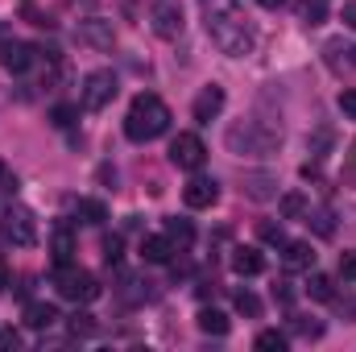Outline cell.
Segmentation results:
<instances>
[{"label": "cell", "mask_w": 356, "mask_h": 352, "mask_svg": "<svg viewBox=\"0 0 356 352\" xmlns=\"http://www.w3.org/2000/svg\"><path fill=\"white\" fill-rule=\"evenodd\" d=\"M307 294H311L315 303H332V298H336V282H332L327 273H311V282H307Z\"/></svg>", "instance_id": "obj_20"}, {"label": "cell", "mask_w": 356, "mask_h": 352, "mask_svg": "<svg viewBox=\"0 0 356 352\" xmlns=\"http://www.w3.org/2000/svg\"><path fill=\"white\" fill-rule=\"evenodd\" d=\"M273 298L277 303H294V286L290 282H273Z\"/></svg>", "instance_id": "obj_36"}, {"label": "cell", "mask_w": 356, "mask_h": 352, "mask_svg": "<svg viewBox=\"0 0 356 352\" xmlns=\"http://www.w3.org/2000/svg\"><path fill=\"white\" fill-rule=\"evenodd\" d=\"M282 216H286V220H298V216H307V199H302L298 191L282 195Z\"/></svg>", "instance_id": "obj_25"}, {"label": "cell", "mask_w": 356, "mask_h": 352, "mask_svg": "<svg viewBox=\"0 0 356 352\" xmlns=\"http://www.w3.org/2000/svg\"><path fill=\"white\" fill-rule=\"evenodd\" d=\"M224 141H228V150L236 158H269V154H277L282 133L273 125H266V120H236L224 133Z\"/></svg>", "instance_id": "obj_3"}, {"label": "cell", "mask_w": 356, "mask_h": 352, "mask_svg": "<svg viewBox=\"0 0 356 352\" xmlns=\"http://www.w3.org/2000/svg\"><path fill=\"white\" fill-rule=\"evenodd\" d=\"M257 4H261V8H282L286 0H257Z\"/></svg>", "instance_id": "obj_40"}, {"label": "cell", "mask_w": 356, "mask_h": 352, "mask_svg": "<svg viewBox=\"0 0 356 352\" xmlns=\"http://www.w3.org/2000/svg\"><path fill=\"white\" fill-rule=\"evenodd\" d=\"M307 224H311L319 237H332V232H336V224H332V211H311V207H307Z\"/></svg>", "instance_id": "obj_27"}, {"label": "cell", "mask_w": 356, "mask_h": 352, "mask_svg": "<svg viewBox=\"0 0 356 352\" xmlns=\"http://www.w3.org/2000/svg\"><path fill=\"white\" fill-rule=\"evenodd\" d=\"M120 249H124V245H120V237H108V241H104V262H108V265H116L120 257H124Z\"/></svg>", "instance_id": "obj_32"}, {"label": "cell", "mask_w": 356, "mask_h": 352, "mask_svg": "<svg viewBox=\"0 0 356 352\" xmlns=\"http://www.w3.org/2000/svg\"><path fill=\"white\" fill-rule=\"evenodd\" d=\"M286 344H290V336H286V332H277V328H269V332L257 336V349H261V352H286Z\"/></svg>", "instance_id": "obj_24"}, {"label": "cell", "mask_w": 356, "mask_h": 352, "mask_svg": "<svg viewBox=\"0 0 356 352\" xmlns=\"http://www.w3.org/2000/svg\"><path fill=\"white\" fill-rule=\"evenodd\" d=\"M170 162H175L178 170H199L207 162V150H203V141L195 133H178L175 141H170Z\"/></svg>", "instance_id": "obj_7"}, {"label": "cell", "mask_w": 356, "mask_h": 352, "mask_svg": "<svg viewBox=\"0 0 356 352\" xmlns=\"http://www.w3.org/2000/svg\"><path fill=\"white\" fill-rule=\"evenodd\" d=\"M75 216H79L83 224H104V220H108V207H104L99 199H79V203H75Z\"/></svg>", "instance_id": "obj_22"}, {"label": "cell", "mask_w": 356, "mask_h": 352, "mask_svg": "<svg viewBox=\"0 0 356 352\" xmlns=\"http://www.w3.org/2000/svg\"><path fill=\"white\" fill-rule=\"evenodd\" d=\"M50 120H54L58 129H71V125H75V108H71V104H58V108L50 112Z\"/></svg>", "instance_id": "obj_31"}, {"label": "cell", "mask_w": 356, "mask_h": 352, "mask_svg": "<svg viewBox=\"0 0 356 352\" xmlns=\"http://www.w3.org/2000/svg\"><path fill=\"white\" fill-rule=\"evenodd\" d=\"M63 315H58V307L54 303H29L25 307V328H33V332H46V328H54Z\"/></svg>", "instance_id": "obj_15"}, {"label": "cell", "mask_w": 356, "mask_h": 352, "mask_svg": "<svg viewBox=\"0 0 356 352\" xmlns=\"http://www.w3.org/2000/svg\"><path fill=\"white\" fill-rule=\"evenodd\" d=\"M344 25H348V29H356V0H348V4H344Z\"/></svg>", "instance_id": "obj_38"}, {"label": "cell", "mask_w": 356, "mask_h": 352, "mask_svg": "<svg viewBox=\"0 0 356 352\" xmlns=\"http://www.w3.org/2000/svg\"><path fill=\"white\" fill-rule=\"evenodd\" d=\"M282 265L290 273H302V269H315V249L307 241H286L282 245Z\"/></svg>", "instance_id": "obj_13"}, {"label": "cell", "mask_w": 356, "mask_h": 352, "mask_svg": "<svg viewBox=\"0 0 356 352\" xmlns=\"http://www.w3.org/2000/svg\"><path fill=\"white\" fill-rule=\"evenodd\" d=\"M79 42H88V46H95V50H112V21H99V17H88V21H79Z\"/></svg>", "instance_id": "obj_12"}, {"label": "cell", "mask_w": 356, "mask_h": 352, "mask_svg": "<svg viewBox=\"0 0 356 352\" xmlns=\"http://www.w3.org/2000/svg\"><path fill=\"white\" fill-rule=\"evenodd\" d=\"M340 50H344V54H348V58H344V63H348V67H356V46H344V42H340Z\"/></svg>", "instance_id": "obj_39"}, {"label": "cell", "mask_w": 356, "mask_h": 352, "mask_svg": "<svg viewBox=\"0 0 356 352\" xmlns=\"http://www.w3.org/2000/svg\"><path fill=\"white\" fill-rule=\"evenodd\" d=\"M116 99V75L112 71H91L83 79V108L88 112H99Z\"/></svg>", "instance_id": "obj_5"}, {"label": "cell", "mask_w": 356, "mask_h": 352, "mask_svg": "<svg viewBox=\"0 0 356 352\" xmlns=\"http://www.w3.org/2000/svg\"><path fill=\"white\" fill-rule=\"evenodd\" d=\"M166 129H170V108H166L154 91H141V95L129 104L124 137H129V141H158Z\"/></svg>", "instance_id": "obj_2"}, {"label": "cell", "mask_w": 356, "mask_h": 352, "mask_svg": "<svg viewBox=\"0 0 356 352\" xmlns=\"http://www.w3.org/2000/svg\"><path fill=\"white\" fill-rule=\"evenodd\" d=\"M340 112L348 120H356V91H340Z\"/></svg>", "instance_id": "obj_35"}, {"label": "cell", "mask_w": 356, "mask_h": 352, "mask_svg": "<svg viewBox=\"0 0 356 352\" xmlns=\"http://www.w3.org/2000/svg\"><path fill=\"white\" fill-rule=\"evenodd\" d=\"M277 178H269V175H249L245 178V191H249V199H273L277 191Z\"/></svg>", "instance_id": "obj_21"}, {"label": "cell", "mask_w": 356, "mask_h": 352, "mask_svg": "<svg viewBox=\"0 0 356 352\" xmlns=\"http://www.w3.org/2000/svg\"><path fill=\"white\" fill-rule=\"evenodd\" d=\"M232 269H236L241 278H253V273H261V269H266V257H261L257 249L241 245V249H232Z\"/></svg>", "instance_id": "obj_16"}, {"label": "cell", "mask_w": 356, "mask_h": 352, "mask_svg": "<svg viewBox=\"0 0 356 352\" xmlns=\"http://www.w3.org/2000/svg\"><path fill=\"white\" fill-rule=\"evenodd\" d=\"M95 328H99V323H95V315H88V311H79V315L71 319V332H75V336H91Z\"/></svg>", "instance_id": "obj_30"}, {"label": "cell", "mask_w": 356, "mask_h": 352, "mask_svg": "<svg viewBox=\"0 0 356 352\" xmlns=\"http://www.w3.org/2000/svg\"><path fill=\"white\" fill-rule=\"evenodd\" d=\"M195 323H199V332H207V336H228V328H232V323H228V315H224V311H216V307H203Z\"/></svg>", "instance_id": "obj_18"}, {"label": "cell", "mask_w": 356, "mask_h": 352, "mask_svg": "<svg viewBox=\"0 0 356 352\" xmlns=\"http://www.w3.org/2000/svg\"><path fill=\"white\" fill-rule=\"evenodd\" d=\"M216 199H220V182H216V178L195 175L186 186H182V203H186V207H195V211H199V207H211Z\"/></svg>", "instance_id": "obj_10"}, {"label": "cell", "mask_w": 356, "mask_h": 352, "mask_svg": "<svg viewBox=\"0 0 356 352\" xmlns=\"http://www.w3.org/2000/svg\"><path fill=\"white\" fill-rule=\"evenodd\" d=\"M257 237H261L266 245H286V232H282V224H273V220H261V224H257Z\"/></svg>", "instance_id": "obj_29"}, {"label": "cell", "mask_w": 356, "mask_h": 352, "mask_svg": "<svg viewBox=\"0 0 356 352\" xmlns=\"http://www.w3.org/2000/svg\"><path fill=\"white\" fill-rule=\"evenodd\" d=\"M340 278H344V282H353V278H356V253H353V249H348V253H340Z\"/></svg>", "instance_id": "obj_33"}, {"label": "cell", "mask_w": 356, "mask_h": 352, "mask_svg": "<svg viewBox=\"0 0 356 352\" xmlns=\"http://www.w3.org/2000/svg\"><path fill=\"white\" fill-rule=\"evenodd\" d=\"M199 8H203V25H207L211 42H216L228 58L253 54L257 29H253V21H249V13H245L241 0H199Z\"/></svg>", "instance_id": "obj_1"}, {"label": "cell", "mask_w": 356, "mask_h": 352, "mask_svg": "<svg viewBox=\"0 0 356 352\" xmlns=\"http://www.w3.org/2000/svg\"><path fill=\"white\" fill-rule=\"evenodd\" d=\"M290 332L302 336V340H319V336H323V323H319V319H307V315H294V319H290Z\"/></svg>", "instance_id": "obj_23"}, {"label": "cell", "mask_w": 356, "mask_h": 352, "mask_svg": "<svg viewBox=\"0 0 356 352\" xmlns=\"http://www.w3.org/2000/svg\"><path fill=\"white\" fill-rule=\"evenodd\" d=\"M4 237L21 249H29L38 241V224H33V211L29 207H8L4 211Z\"/></svg>", "instance_id": "obj_6"}, {"label": "cell", "mask_w": 356, "mask_h": 352, "mask_svg": "<svg viewBox=\"0 0 356 352\" xmlns=\"http://www.w3.org/2000/svg\"><path fill=\"white\" fill-rule=\"evenodd\" d=\"M166 237L175 241V249H186V245L195 241V224L182 220V216H170V220H166Z\"/></svg>", "instance_id": "obj_19"}, {"label": "cell", "mask_w": 356, "mask_h": 352, "mask_svg": "<svg viewBox=\"0 0 356 352\" xmlns=\"http://www.w3.org/2000/svg\"><path fill=\"white\" fill-rule=\"evenodd\" d=\"M149 17H154V33L158 38H166V42L182 38V8H178L175 0H158Z\"/></svg>", "instance_id": "obj_9"}, {"label": "cell", "mask_w": 356, "mask_h": 352, "mask_svg": "<svg viewBox=\"0 0 356 352\" xmlns=\"http://www.w3.org/2000/svg\"><path fill=\"white\" fill-rule=\"evenodd\" d=\"M17 344H21V336H17L13 328H8V332H0V349H17Z\"/></svg>", "instance_id": "obj_37"}, {"label": "cell", "mask_w": 356, "mask_h": 352, "mask_svg": "<svg viewBox=\"0 0 356 352\" xmlns=\"http://www.w3.org/2000/svg\"><path fill=\"white\" fill-rule=\"evenodd\" d=\"M13 191H17V175L0 162V195H13Z\"/></svg>", "instance_id": "obj_34"}, {"label": "cell", "mask_w": 356, "mask_h": 352, "mask_svg": "<svg viewBox=\"0 0 356 352\" xmlns=\"http://www.w3.org/2000/svg\"><path fill=\"white\" fill-rule=\"evenodd\" d=\"M236 311L249 315V319H257V315H261V298H257L253 290H236Z\"/></svg>", "instance_id": "obj_26"}, {"label": "cell", "mask_w": 356, "mask_h": 352, "mask_svg": "<svg viewBox=\"0 0 356 352\" xmlns=\"http://www.w3.org/2000/svg\"><path fill=\"white\" fill-rule=\"evenodd\" d=\"M33 58H38V50L29 46V42H0V67L8 71V75H25L29 67H33Z\"/></svg>", "instance_id": "obj_8"}, {"label": "cell", "mask_w": 356, "mask_h": 352, "mask_svg": "<svg viewBox=\"0 0 356 352\" xmlns=\"http://www.w3.org/2000/svg\"><path fill=\"white\" fill-rule=\"evenodd\" d=\"M302 21L307 25H323L327 21V4L323 0H302Z\"/></svg>", "instance_id": "obj_28"}, {"label": "cell", "mask_w": 356, "mask_h": 352, "mask_svg": "<svg viewBox=\"0 0 356 352\" xmlns=\"http://www.w3.org/2000/svg\"><path fill=\"white\" fill-rule=\"evenodd\" d=\"M50 253H54V265H71V257H75V241H71V228H67V224L54 228V237H50Z\"/></svg>", "instance_id": "obj_17"}, {"label": "cell", "mask_w": 356, "mask_h": 352, "mask_svg": "<svg viewBox=\"0 0 356 352\" xmlns=\"http://www.w3.org/2000/svg\"><path fill=\"white\" fill-rule=\"evenodd\" d=\"M54 286H58V294L71 298V303H91V298H99V282H95V273H88V269L58 265V269H54Z\"/></svg>", "instance_id": "obj_4"}, {"label": "cell", "mask_w": 356, "mask_h": 352, "mask_svg": "<svg viewBox=\"0 0 356 352\" xmlns=\"http://www.w3.org/2000/svg\"><path fill=\"white\" fill-rule=\"evenodd\" d=\"M0 290H4V269H0Z\"/></svg>", "instance_id": "obj_41"}, {"label": "cell", "mask_w": 356, "mask_h": 352, "mask_svg": "<svg viewBox=\"0 0 356 352\" xmlns=\"http://www.w3.org/2000/svg\"><path fill=\"white\" fill-rule=\"evenodd\" d=\"M175 241L170 237H145L141 241V262H149V265H166V262H175Z\"/></svg>", "instance_id": "obj_14"}, {"label": "cell", "mask_w": 356, "mask_h": 352, "mask_svg": "<svg viewBox=\"0 0 356 352\" xmlns=\"http://www.w3.org/2000/svg\"><path fill=\"white\" fill-rule=\"evenodd\" d=\"M191 112H195V120H199V125H211V120L224 112V88H216V83H211V88H203L199 95H195V108H191Z\"/></svg>", "instance_id": "obj_11"}]
</instances>
